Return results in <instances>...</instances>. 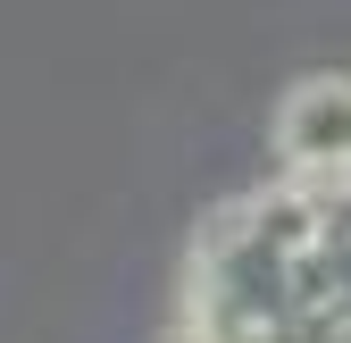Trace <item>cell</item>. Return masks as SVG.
Returning <instances> with one entry per match:
<instances>
[{"label": "cell", "mask_w": 351, "mask_h": 343, "mask_svg": "<svg viewBox=\"0 0 351 343\" xmlns=\"http://www.w3.org/2000/svg\"><path fill=\"white\" fill-rule=\"evenodd\" d=\"M276 143L293 159V176H351V84L310 75L276 117Z\"/></svg>", "instance_id": "cell-1"}]
</instances>
